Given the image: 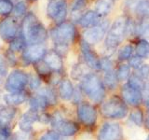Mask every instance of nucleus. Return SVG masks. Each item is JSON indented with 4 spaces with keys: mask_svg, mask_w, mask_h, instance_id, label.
Masks as SVG:
<instances>
[{
    "mask_svg": "<svg viewBox=\"0 0 149 140\" xmlns=\"http://www.w3.org/2000/svg\"><path fill=\"white\" fill-rule=\"evenodd\" d=\"M22 36L30 45L42 44L48 37L45 26L34 13H28L22 21Z\"/></svg>",
    "mask_w": 149,
    "mask_h": 140,
    "instance_id": "1",
    "label": "nucleus"
},
{
    "mask_svg": "<svg viewBox=\"0 0 149 140\" xmlns=\"http://www.w3.org/2000/svg\"><path fill=\"white\" fill-rule=\"evenodd\" d=\"M129 19L124 16L116 18L107 32L105 47L107 50H115L128 36Z\"/></svg>",
    "mask_w": 149,
    "mask_h": 140,
    "instance_id": "2",
    "label": "nucleus"
},
{
    "mask_svg": "<svg viewBox=\"0 0 149 140\" xmlns=\"http://www.w3.org/2000/svg\"><path fill=\"white\" fill-rule=\"evenodd\" d=\"M81 89L84 93L94 103L102 102L105 96L104 84L95 74L88 73L82 78Z\"/></svg>",
    "mask_w": 149,
    "mask_h": 140,
    "instance_id": "3",
    "label": "nucleus"
},
{
    "mask_svg": "<svg viewBox=\"0 0 149 140\" xmlns=\"http://www.w3.org/2000/svg\"><path fill=\"white\" fill-rule=\"evenodd\" d=\"M101 113L107 119H122L128 114V106L121 98L114 96L102 105Z\"/></svg>",
    "mask_w": 149,
    "mask_h": 140,
    "instance_id": "4",
    "label": "nucleus"
},
{
    "mask_svg": "<svg viewBox=\"0 0 149 140\" xmlns=\"http://www.w3.org/2000/svg\"><path fill=\"white\" fill-rule=\"evenodd\" d=\"M50 36L55 46L68 47L76 37V28L73 23L63 22L51 30Z\"/></svg>",
    "mask_w": 149,
    "mask_h": 140,
    "instance_id": "5",
    "label": "nucleus"
},
{
    "mask_svg": "<svg viewBox=\"0 0 149 140\" xmlns=\"http://www.w3.org/2000/svg\"><path fill=\"white\" fill-rule=\"evenodd\" d=\"M109 30V22L108 21H102L99 24L93 27L87 28L83 32V40L86 41L88 44L93 45L97 44L104 38V36Z\"/></svg>",
    "mask_w": 149,
    "mask_h": 140,
    "instance_id": "6",
    "label": "nucleus"
},
{
    "mask_svg": "<svg viewBox=\"0 0 149 140\" xmlns=\"http://www.w3.org/2000/svg\"><path fill=\"white\" fill-rule=\"evenodd\" d=\"M47 14L56 23H62L67 16V3L65 0H50L47 8Z\"/></svg>",
    "mask_w": 149,
    "mask_h": 140,
    "instance_id": "7",
    "label": "nucleus"
},
{
    "mask_svg": "<svg viewBox=\"0 0 149 140\" xmlns=\"http://www.w3.org/2000/svg\"><path fill=\"white\" fill-rule=\"evenodd\" d=\"M28 83V76L22 70H14L10 74L5 83L6 90L10 92H22L23 88Z\"/></svg>",
    "mask_w": 149,
    "mask_h": 140,
    "instance_id": "8",
    "label": "nucleus"
},
{
    "mask_svg": "<svg viewBox=\"0 0 149 140\" xmlns=\"http://www.w3.org/2000/svg\"><path fill=\"white\" fill-rule=\"evenodd\" d=\"M50 121L56 132L63 136H72L77 132V124L71 120H64L60 113H55Z\"/></svg>",
    "mask_w": 149,
    "mask_h": 140,
    "instance_id": "9",
    "label": "nucleus"
},
{
    "mask_svg": "<svg viewBox=\"0 0 149 140\" xmlns=\"http://www.w3.org/2000/svg\"><path fill=\"white\" fill-rule=\"evenodd\" d=\"M122 138V130L118 123H106L102 126L98 140H121Z\"/></svg>",
    "mask_w": 149,
    "mask_h": 140,
    "instance_id": "10",
    "label": "nucleus"
},
{
    "mask_svg": "<svg viewBox=\"0 0 149 140\" xmlns=\"http://www.w3.org/2000/svg\"><path fill=\"white\" fill-rule=\"evenodd\" d=\"M18 22L14 18L8 17L0 22V36L4 40H13L18 33Z\"/></svg>",
    "mask_w": 149,
    "mask_h": 140,
    "instance_id": "11",
    "label": "nucleus"
},
{
    "mask_svg": "<svg viewBox=\"0 0 149 140\" xmlns=\"http://www.w3.org/2000/svg\"><path fill=\"white\" fill-rule=\"evenodd\" d=\"M77 116L80 121L87 126L95 124L97 120V112L95 107L90 104H81L77 108Z\"/></svg>",
    "mask_w": 149,
    "mask_h": 140,
    "instance_id": "12",
    "label": "nucleus"
},
{
    "mask_svg": "<svg viewBox=\"0 0 149 140\" xmlns=\"http://www.w3.org/2000/svg\"><path fill=\"white\" fill-rule=\"evenodd\" d=\"M126 7L139 19H149V0H127Z\"/></svg>",
    "mask_w": 149,
    "mask_h": 140,
    "instance_id": "13",
    "label": "nucleus"
},
{
    "mask_svg": "<svg viewBox=\"0 0 149 140\" xmlns=\"http://www.w3.org/2000/svg\"><path fill=\"white\" fill-rule=\"evenodd\" d=\"M80 49L88 66L92 69H101V59L98 57L95 51L91 48L90 44L82 40L80 43Z\"/></svg>",
    "mask_w": 149,
    "mask_h": 140,
    "instance_id": "14",
    "label": "nucleus"
},
{
    "mask_svg": "<svg viewBox=\"0 0 149 140\" xmlns=\"http://www.w3.org/2000/svg\"><path fill=\"white\" fill-rule=\"evenodd\" d=\"M121 94H122L123 101L132 106H139L143 101L142 92L130 86L128 83L122 86Z\"/></svg>",
    "mask_w": 149,
    "mask_h": 140,
    "instance_id": "15",
    "label": "nucleus"
},
{
    "mask_svg": "<svg viewBox=\"0 0 149 140\" xmlns=\"http://www.w3.org/2000/svg\"><path fill=\"white\" fill-rule=\"evenodd\" d=\"M46 52L45 48L41 44L30 45L23 50L22 58L28 63H36L44 58Z\"/></svg>",
    "mask_w": 149,
    "mask_h": 140,
    "instance_id": "16",
    "label": "nucleus"
},
{
    "mask_svg": "<svg viewBox=\"0 0 149 140\" xmlns=\"http://www.w3.org/2000/svg\"><path fill=\"white\" fill-rule=\"evenodd\" d=\"M102 17L95 10H88L78 19V23L84 28L93 27L102 22Z\"/></svg>",
    "mask_w": 149,
    "mask_h": 140,
    "instance_id": "17",
    "label": "nucleus"
},
{
    "mask_svg": "<svg viewBox=\"0 0 149 140\" xmlns=\"http://www.w3.org/2000/svg\"><path fill=\"white\" fill-rule=\"evenodd\" d=\"M44 62L48 64V66L54 71H60L63 68V60L61 55L56 50L47 51L44 56Z\"/></svg>",
    "mask_w": 149,
    "mask_h": 140,
    "instance_id": "18",
    "label": "nucleus"
},
{
    "mask_svg": "<svg viewBox=\"0 0 149 140\" xmlns=\"http://www.w3.org/2000/svg\"><path fill=\"white\" fill-rule=\"evenodd\" d=\"M36 120H38V115L36 114V112L33 110L27 111L21 117L19 127L23 132H30Z\"/></svg>",
    "mask_w": 149,
    "mask_h": 140,
    "instance_id": "19",
    "label": "nucleus"
},
{
    "mask_svg": "<svg viewBox=\"0 0 149 140\" xmlns=\"http://www.w3.org/2000/svg\"><path fill=\"white\" fill-rule=\"evenodd\" d=\"M15 115V108L10 106L5 107V108L0 110V128H8Z\"/></svg>",
    "mask_w": 149,
    "mask_h": 140,
    "instance_id": "20",
    "label": "nucleus"
},
{
    "mask_svg": "<svg viewBox=\"0 0 149 140\" xmlns=\"http://www.w3.org/2000/svg\"><path fill=\"white\" fill-rule=\"evenodd\" d=\"M59 94L63 100H69L73 97L74 87L69 79H63L59 85Z\"/></svg>",
    "mask_w": 149,
    "mask_h": 140,
    "instance_id": "21",
    "label": "nucleus"
},
{
    "mask_svg": "<svg viewBox=\"0 0 149 140\" xmlns=\"http://www.w3.org/2000/svg\"><path fill=\"white\" fill-rule=\"evenodd\" d=\"M26 100V94L23 92H10L4 95V101L9 106H18L24 103Z\"/></svg>",
    "mask_w": 149,
    "mask_h": 140,
    "instance_id": "22",
    "label": "nucleus"
},
{
    "mask_svg": "<svg viewBox=\"0 0 149 140\" xmlns=\"http://www.w3.org/2000/svg\"><path fill=\"white\" fill-rule=\"evenodd\" d=\"M114 4L115 0H97L95 3V11L102 18L111 11Z\"/></svg>",
    "mask_w": 149,
    "mask_h": 140,
    "instance_id": "23",
    "label": "nucleus"
},
{
    "mask_svg": "<svg viewBox=\"0 0 149 140\" xmlns=\"http://www.w3.org/2000/svg\"><path fill=\"white\" fill-rule=\"evenodd\" d=\"M49 103L47 101L46 98L41 95V94H37L34 97H32L30 101H29V106H30V108L33 111H38V110H42L44 109L45 107L47 106Z\"/></svg>",
    "mask_w": 149,
    "mask_h": 140,
    "instance_id": "24",
    "label": "nucleus"
},
{
    "mask_svg": "<svg viewBox=\"0 0 149 140\" xmlns=\"http://www.w3.org/2000/svg\"><path fill=\"white\" fill-rule=\"evenodd\" d=\"M136 55L142 59H149V42L146 39H141L137 42L136 48Z\"/></svg>",
    "mask_w": 149,
    "mask_h": 140,
    "instance_id": "25",
    "label": "nucleus"
},
{
    "mask_svg": "<svg viewBox=\"0 0 149 140\" xmlns=\"http://www.w3.org/2000/svg\"><path fill=\"white\" fill-rule=\"evenodd\" d=\"M135 34L149 37V19H140L139 22L135 24Z\"/></svg>",
    "mask_w": 149,
    "mask_h": 140,
    "instance_id": "26",
    "label": "nucleus"
},
{
    "mask_svg": "<svg viewBox=\"0 0 149 140\" xmlns=\"http://www.w3.org/2000/svg\"><path fill=\"white\" fill-rule=\"evenodd\" d=\"M118 77H116V73L114 69L112 70H108V71H105V74H104V84L105 86L108 88V89H111V90H113L118 85Z\"/></svg>",
    "mask_w": 149,
    "mask_h": 140,
    "instance_id": "27",
    "label": "nucleus"
},
{
    "mask_svg": "<svg viewBox=\"0 0 149 140\" xmlns=\"http://www.w3.org/2000/svg\"><path fill=\"white\" fill-rule=\"evenodd\" d=\"M26 48V41L23 36H18L15 37L11 42L10 45H9V50L11 51H21V50H24Z\"/></svg>",
    "mask_w": 149,
    "mask_h": 140,
    "instance_id": "28",
    "label": "nucleus"
},
{
    "mask_svg": "<svg viewBox=\"0 0 149 140\" xmlns=\"http://www.w3.org/2000/svg\"><path fill=\"white\" fill-rule=\"evenodd\" d=\"M128 84L130 86H132V88L142 92L143 89V86H144V81H143V79L141 77H139L136 73H133L130 76Z\"/></svg>",
    "mask_w": 149,
    "mask_h": 140,
    "instance_id": "29",
    "label": "nucleus"
},
{
    "mask_svg": "<svg viewBox=\"0 0 149 140\" xmlns=\"http://www.w3.org/2000/svg\"><path fill=\"white\" fill-rule=\"evenodd\" d=\"M37 93L43 95L47 99V101H48L49 104H55L56 103V95L52 89L47 88V87L39 88L38 90H37Z\"/></svg>",
    "mask_w": 149,
    "mask_h": 140,
    "instance_id": "30",
    "label": "nucleus"
},
{
    "mask_svg": "<svg viewBox=\"0 0 149 140\" xmlns=\"http://www.w3.org/2000/svg\"><path fill=\"white\" fill-rule=\"evenodd\" d=\"M116 77L120 81H124L128 79L130 76V67L128 64H121L116 70Z\"/></svg>",
    "mask_w": 149,
    "mask_h": 140,
    "instance_id": "31",
    "label": "nucleus"
},
{
    "mask_svg": "<svg viewBox=\"0 0 149 140\" xmlns=\"http://www.w3.org/2000/svg\"><path fill=\"white\" fill-rule=\"evenodd\" d=\"M133 52V47L130 44H127L123 46L118 51V57L120 61H124V60H128L132 56Z\"/></svg>",
    "mask_w": 149,
    "mask_h": 140,
    "instance_id": "32",
    "label": "nucleus"
},
{
    "mask_svg": "<svg viewBox=\"0 0 149 140\" xmlns=\"http://www.w3.org/2000/svg\"><path fill=\"white\" fill-rule=\"evenodd\" d=\"M13 4L10 0H0V14L8 15L13 10Z\"/></svg>",
    "mask_w": 149,
    "mask_h": 140,
    "instance_id": "33",
    "label": "nucleus"
},
{
    "mask_svg": "<svg viewBox=\"0 0 149 140\" xmlns=\"http://www.w3.org/2000/svg\"><path fill=\"white\" fill-rule=\"evenodd\" d=\"M88 74V73H87L86 68L84 67L82 64H77L72 70V74L71 75H72V77L74 78H76V79H78V78H81L82 79Z\"/></svg>",
    "mask_w": 149,
    "mask_h": 140,
    "instance_id": "34",
    "label": "nucleus"
},
{
    "mask_svg": "<svg viewBox=\"0 0 149 140\" xmlns=\"http://www.w3.org/2000/svg\"><path fill=\"white\" fill-rule=\"evenodd\" d=\"M130 120L137 126H141L143 123V116L141 110H135L130 115Z\"/></svg>",
    "mask_w": 149,
    "mask_h": 140,
    "instance_id": "35",
    "label": "nucleus"
},
{
    "mask_svg": "<svg viewBox=\"0 0 149 140\" xmlns=\"http://www.w3.org/2000/svg\"><path fill=\"white\" fill-rule=\"evenodd\" d=\"M86 4H87L86 0H76L72 6V9H71L72 14H78L79 12H81L82 9L86 7Z\"/></svg>",
    "mask_w": 149,
    "mask_h": 140,
    "instance_id": "36",
    "label": "nucleus"
},
{
    "mask_svg": "<svg viewBox=\"0 0 149 140\" xmlns=\"http://www.w3.org/2000/svg\"><path fill=\"white\" fill-rule=\"evenodd\" d=\"M26 10H27L26 4L23 1H19L15 5V8H14V13H15V15L18 17H21V16L24 15V14L26 13Z\"/></svg>",
    "mask_w": 149,
    "mask_h": 140,
    "instance_id": "37",
    "label": "nucleus"
},
{
    "mask_svg": "<svg viewBox=\"0 0 149 140\" xmlns=\"http://www.w3.org/2000/svg\"><path fill=\"white\" fill-rule=\"evenodd\" d=\"M36 68L37 70V72L41 75H48L50 73V70H51L44 61H39V62H37V64L36 65Z\"/></svg>",
    "mask_w": 149,
    "mask_h": 140,
    "instance_id": "38",
    "label": "nucleus"
},
{
    "mask_svg": "<svg viewBox=\"0 0 149 140\" xmlns=\"http://www.w3.org/2000/svg\"><path fill=\"white\" fill-rule=\"evenodd\" d=\"M129 63H130V67H132L136 70L143 64V59L141 57H139L138 55H133L129 59Z\"/></svg>",
    "mask_w": 149,
    "mask_h": 140,
    "instance_id": "39",
    "label": "nucleus"
},
{
    "mask_svg": "<svg viewBox=\"0 0 149 140\" xmlns=\"http://www.w3.org/2000/svg\"><path fill=\"white\" fill-rule=\"evenodd\" d=\"M136 73L139 77L143 79H146L149 77V64H142L138 69H136Z\"/></svg>",
    "mask_w": 149,
    "mask_h": 140,
    "instance_id": "40",
    "label": "nucleus"
},
{
    "mask_svg": "<svg viewBox=\"0 0 149 140\" xmlns=\"http://www.w3.org/2000/svg\"><path fill=\"white\" fill-rule=\"evenodd\" d=\"M142 97L144 105L149 106V79L144 82V86L142 91Z\"/></svg>",
    "mask_w": 149,
    "mask_h": 140,
    "instance_id": "41",
    "label": "nucleus"
},
{
    "mask_svg": "<svg viewBox=\"0 0 149 140\" xmlns=\"http://www.w3.org/2000/svg\"><path fill=\"white\" fill-rule=\"evenodd\" d=\"M39 140H60V135L55 131H49L42 135Z\"/></svg>",
    "mask_w": 149,
    "mask_h": 140,
    "instance_id": "42",
    "label": "nucleus"
},
{
    "mask_svg": "<svg viewBox=\"0 0 149 140\" xmlns=\"http://www.w3.org/2000/svg\"><path fill=\"white\" fill-rule=\"evenodd\" d=\"M28 82H29L32 90H38L40 88L41 82L37 76H31L30 78H28Z\"/></svg>",
    "mask_w": 149,
    "mask_h": 140,
    "instance_id": "43",
    "label": "nucleus"
},
{
    "mask_svg": "<svg viewBox=\"0 0 149 140\" xmlns=\"http://www.w3.org/2000/svg\"><path fill=\"white\" fill-rule=\"evenodd\" d=\"M31 139V135L29 132H18L15 134V136H14L13 140H30Z\"/></svg>",
    "mask_w": 149,
    "mask_h": 140,
    "instance_id": "44",
    "label": "nucleus"
},
{
    "mask_svg": "<svg viewBox=\"0 0 149 140\" xmlns=\"http://www.w3.org/2000/svg\"><path fill=\"white\" fill-rule=\"evenodd\" d=\"M78 140H93L92 136L88 134H83L79 136Z\"/></svg>",
    "mask_w": 149,
    "mask_h": 140,
    "instance_id": "45",
    "label": "nucleus"
},
{
    "mask_svg": "<svg viewBox=\"0 0 149 140\" xmlns=\"http://www.w3.org/2000/svg\"><path fill=\"white\" fill-rule=\"evenodd\" d=\"M144 124H146V128L149 130V110L146 113V121H144Z\"/></svg>",
    "mask_w": 149,
    "mask_h": 140,
    "instance_id": "46",
    "label": "nucleus"
},
{
    "mask_svg": "<svg viewBox=\"0 0 149 140\" xmlns=\"http://www.w3.org/2000/svg\"><path fill=\"white\" fill-rule=\"evenodd\" d=\"M3 79H4V75L2 73H0V86H1V84L3 82Z\"/></svg>",
    "mask_w": 149,
    "mask_h": 140,
    "instance_id": "47",
    "label": "nucleus"
},
{
    "mask_svg": "<svg viewBox=\"0 0 149 140\" xmlns=\"http://www.w3.org/2000/svg\"><path fill=\"white\" fill-rule=\"evenodd\" d=\"M0 106H1V95H0Z\"/></svg>",
    "mask_w": 149,
    "mask_h": 140,
    "instance_id": "48",
    "label": "nucleus"
},
{
    "mask_svg": "<svg viewBox=\"0 0 149 140\" xmlns=\"http://www.w3.org/2000/svg\"><path fill=\"white\" fill-rule=\"evenodd\" d=\"M146 140H149V135H148V136H147V138H146Z\"/></svg>",
    "mask_w": 149,
    "mask_h": 140,
    "instance_id": "49",
    "label": "nucleus"
},
{
    "mask_svg": "<svg viewBox=\"0 0 149 140\" xmlns=\"http://www.w3.org/2000/svg\"><path fill=\"white\" fill-rule=\"evenodd\" d=\"M7 140H13V139H9V138H8Z\"/></svg>",
    "mask_w": 149,
    "mask_h": 140,
    "instance_id": "50",
    "label": "nucleus"
},
{
    "mask_svg": "<svg viewBox=\"0 0 149 140\" xmlns=\"http://www.w3.org/2000/svg\"><path fill=\"white\" fill-rule=\"evenodd\" d=\"M63 140H69V139H63Z\"/></svg>",
    "mask_w": 149,
    "mask_h": 140,
    "instance_id": "51",
    "label": "nucleus"
}]
</instances>
